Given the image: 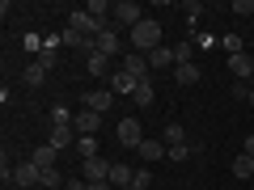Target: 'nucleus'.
<instances>
[{"label": "nucleus", "instance_id": "f257e3e1", "mask_svg": "<svg viewBox=\"0 0 254 190\" xmlns=\"http://www.w3.org/2000/svg\"><path fill=\"white\" fill-rule=\"evenodd\" d=\"M131 47H136L140 55H153L157 47H161V21H153V17H144L136 30H131Z\"/></svg>", "mask_w": 254, "mask_h": 190}, {"label": "nucleus", "instance_id": "f03ea898", "mask_svg": "<svg viewBox=\"0 0 254 190\" xmlns=\"http://www.w3.org/2000/svg\"><path fill=\"white\" fill-rule=\"evenodd\" d=\"M110 17H115V30L123 26L127 34H131V30H136L140 21H144V9H140L136 0H119V4H110Z\"/></svg>", "mask_w": 254, "mask_h": 190}, {"label": "nucleus", "instance_id": "7ed1b4c3", "mask_svg": "<svg viewBox=\"0 0 254 190\" xmlns=\"http://www.w3.org/2000/svg\"><path fill=\"white\" fill-rule=\"evenodd\" d=\"M115 140H119L123 148H131V152H140V144H144V127H140V118H136V114H127L123 123L115 127Z\"/></svg>", "mask_w": 254, "mask_h": 190}, {"label": "nucleus", "instance_id": "20e7f679", "mask_svg": "<svg viewBox=\"0 0 254 190\" xmlns=\"http://www.w3.org/2000/svg\"><path fill=\"white\" fill-rule=\"evenodd\" d=\"M93 51H98V55H106V59H110V55H123V38H119V30H115V26H110V30H102V34L93 38Z\"/></svg>", "mask_w": 254, "mask_h": 190}, {"label": "nucleus", "instance_id": "39448f33", "mask_svg": "<svg viewBox=\"0 0 254 190\" xmlns=\"http://www.w3.org/2000/svg\"><path fill=\"white\" fill-rule=\"evenodd\" d=\"M68 30H76L81 38H98V34H102V26H98V21H93L85 9H76L72 17H68Z\"/></svg>", "mask_w": 254, "mask_h": 190}, {"label": "nucleus", "instance_id": "423d86ee", "mask_svg": "<svg viewBox=\"0 0 254 190\" xmlns=\"http://www.w3.org/2000/svg\"><path fill=\"white\" fill-rule=\"evenodd\" d=\"M85 110L110 114V110H115V93H110V89H89V93H85Z\"/></svg>", "mask_w": 254, "mask_h": 190}, {"label": "nucleus", "instance_id": "0eeeda50", "mask_svg": "<svg viewBox=\"0 0 254 190\" xmlns=\"http://www.w3.org/2000/svg\"><path fill=\"white\" fill-rule=\"evenodd\" d=\"M136 76L131 72H123V68H119V72H110V93H115V97H131V93H136Z\"/></svg>", "mask_w": 254, "mask_h": 190}, {"label": "nucleus", "instance_id": "6e6552de", "mask_svg": "<svg viewBox=\"0 0 254 190\" xmlns=\"http://www.w3.org/2000/svg\"><path fill=\"white\" fill-rule=\"evenodd\" d=\"M81 178H85V182H106V178H110V161H102V156L81 161Z\"/></svg>", "mask_w": 254, "mask_h": 190}, {"label": "nucleus", "instance_id": "1a4fd4ad", "mask_svg": "<svg viewBox=\"0 0 254 190\" xmlns=\"http://www.w3.org/2000/svg\"><path fill=\"white\" fill-rule=\"evenodd\" d=\"M229 72H233L237 81H250V76H254V55H250V51L229 55Z\"/></svg>", "mask_w": 254, "mask_h": 190}, {"label": "nucleus", "instance_id": "9d476101", "mask_svg": "<svg viewBox=\"0 0 254 190\" xmlns=\"http://www.w3.org/2000/svg\"><path fill=\"white\" fill-rule=\"evenodd\" d=\"M72 127H76V136H98L102 114H98V110H81V114L72 118Z\"/></svg>", "mask_w": 254, "mask_h": 190}, {"label": "nucleus", "instance_id": "9b49d317", "mask_svg": "<svg viewBox=\"0 0 254 190\" xmlns=\"http://www.w3.org/2000/svg\"><path fill=\"white\" fill-rule=\"evenodd\" d=\"M123 72H131L136 81H148V55H140V51H127V55H123Z\"/></svg>", "mask_w": 254, "mask_h": 190}, {"label": "nucleus", "instance_id": "f8f14e48", "mask_svg": "<svg viewBox=\"0 0 254 190\" xmlns=\"http://www.w3.org/2000/svg\"><path fill=\"white\" fill-rule=\"evenodd\" d=\"M38 178H43V169H38L34 161H21V165H13V182H17V186H38Z\"/></svg>", "mask_w": 254, "mask_h": 190}, {"label": "nucleus", "instance_id": "ddd939ff", "mask_svg": "<svg viewBox=\"0 0 254 190\" xmlns=\"http://www.w3.org/2000/svg\"><path fill=\"white\" fill-rule=\"evenodd\" d=\"M174 81H178L182 89H187V85L203 81V68H199V63H178V68H174Z\"/></svg>", "mask_w": 254, "mask_h": 190}, {"label": "nucleus", "instance_id": "4468645a", "mask_svg": "<svg viewBox=\"0 0 254 190\" xmlns=\"http://www.w3.org/2000/svg\"><path fill=\"white\" fill-rule=\"evenodd\" d=\"M60 38H43V51H38V63H43V68H47V72H51V68H55V59H60Z\"/></svg>", "mask_w": 254, "mask_h": 190}, {"label": "nucleus", "instance_id": "2eb2a0df", "mask_svg": "<svg viewBox=\"0 0 254 190\" xmlns=\"http://www.w3.org/2000/svg\"><path fill=\"white\" fill-rule=\"evenodd\" d=\"M47 144L60 152V148H68V144H76V127H51V140Z\"/></svg>", "mask_w": 254, "mask_h": 190}, {"label": "nucleus", "instance_id": "dca6fc26", "mask_svg": "<svg viewBox=\"0 0 254 190\" xmlns=\"http://www.w3.org/2000/svg\"><path fill=\"white\" fill-rule=\"evenodd\" d=\"M140 156H144V165H148V161L170 156V148H165V140H144V144H140Z\"/></svg>", "mask_w": 254, "mask_h": 190}, {"label": "nucleus", "instance_id": "f3484780", "mask_svg": "<svg viewBox=\"0 0 254 190\" xmlns=\"http://www.w3.org/2000/svg\"><path fill=\"white\" fill-rule=\"evenodd\" d=\"M131 101H136L140 110H148V106H153V101H157V89H153V81H140V85H136V93H131Z\"/></svg>", "mask_w": 254, "mask_h": 190}, {"label": "nucleus", "instance_id": "a211bd4d", "mask_svg": "<svg viewBox=\"0 0 254 190\" xmlns=\"http://www.w3.org/2000/svg\"><path fill=\"white\" fill-rule=\"evenodd\" d=\"M190 43H195V51H216L220 38L212 34V30H190Z\"/></svg>", "mask_w": 254, "mask_h": 190}, {"label": "nucleus", "instance_id": "6ab92c4d", "mask_svg": "<svg viewBox=\"0 0 254 190\" xmlns=\"http://www.w3.org/2000/svg\"><path fill=\"white\" fill-rule=\"evenodd\" d=\"M131 178H136V169H127V165H110V186L115 190H123V186H131Z\"/></svg>", "mask_w": 254, "mask_h": 190}, {"label": "nucleus", "instance_id": "aec40b11", "mask_svg": "<svg viewBox=\"0 0 254 190\" xmlns=\"http://www.w3.org/2000/svg\"><path fill=\"white\" fill-rule=\"evenodd\" d=\"M47 118H51V127H72V118H76V114L64 106V101H55V106L47 110Z\"/></svg>", "mask_w": 254, "mask_h": 190}, {"label": "nucleus", "instance_id": "412c9836", "mask_svg": "<svg viewBox=\"0 0 254 190\" xmlns=\"http://www.w3.org/2000/svg\"><path fill=\"white\" fill-rule=\"evenodd\" d=\"M178 13L187 17V26L195 30V26H199V17H203V4H199V0H182V4H178Z\"/></svg>", "mask_w": 254, "mask_h": 190}, {"label": "nucleus", "instance_id": "4be33fe9", "mask_svg": "<svg viewBox=\"0 0 254 190\" xmlns=\"http://www.w3.org/2000/svg\"><path fill=\"white\" fill-rule=\"evenodd\" d=\"M30 161H34L38 169H55V148H51V144H43V148H34V152H30Z\"/></svg>", "mask_w": 254, "mask_h": 190}, {"label": "nucleus", "instance_id": "5701e85b", "mask_svg": "<svg viewBox=\"0 0 254 190\" xmlns=\"http://www.w3.org/2000/svg\"><path fill=\"white\" fill-rule=\"evenodd\" d=\"M233 178H242V182H250L254 178V156H233Z\"/></svg>", "mask_w": 254, "mask_h": 190}, {"label": "nucleus", "instance_id": "b1692460", "mask_svg": "<svg viewBox=\"0 0 254 190\" xmlns=\"http://www.w3.org/2000/svg\"><path fill=\"white\" fill-rule=\"evenodd\" d=\"M178 63H195V43H190V38H182V43L174 47V68H178Z\"/></svg>", "mask_w": 254, "mask_h": 190}, {"label": "nucleus", "instance_id": "393cba45", "mask_svg": "<svg viewBox=\"0 0 254 190\" xmlns=\"http://www.w3.org/2000/svg\"><path fill=\"white\" fill-rule=\"evenodd\" d=\"M165 148H178V144H187V131H182V127L178 123H165Z\"/></svg>", "mask_w": 254, "mask_h": 190}, {"label": "nucleus", "instance_id": "a878e982", "mask_svg": "<svg viewBox=\"0 0 254 190\" xmlns=\"http://www.w3.org/2000/svg\"><path fill=\"white\" fill-rule=\"evenodd\" d=\"M170 63H174V47H157L148 55V68H170Z\"/></svg>", "mask_w": 254, "mask_h": 190}, {"label": "nucleus", "instance_id": "bb28decb", "mask_svg": "<svg viewBox=\"0 0 254 190\" xmlns=\"http://www.w3.org/2000/svg\"><path fill=\"white\" fill-rule=\"evenodd\" d=\"M85 68H89V76H106V72H110V59H106V55H98V51H93L89 59H85Z\"/></svg>", "mask_w": 254, "mask_h": 190}, {"label": "nucleus", "instance_id": "cd10ccee", "mask_svg": "<svg viewBox=\"0 0 254 190\" xmlns=\"http://www.w3.org/2000/svg\"><path fill=\"white\" fill-rule=\"evenodd\" d=\"M76 152H81V161H93V156H98V140L93 136H76Z\"/></svg>", "mask_w": 254, "mask_h": 190}, {"label": "nucleus", "instance_id": "c85d7f7f", "mask_svg": "<svg viewBox=\"0 0 254 190\" xmlns=\"http://www.w3.org/2000/svg\"><path fill=\"white\" fill-rule=\"evenodd\" d=\"M47 81V68H43V63H30V68H26V85H30V89H38V85H43Z\"/></svg>", "mask_w": 254, "mask_h": 190}, {"label": "nucleus", "instance_id": "c756f323", "mask_svg": "<svg viewBox=\"0 0 254 190\" xmlns=\"http://www.w3.org/2000/svg\"><path fill=\"white\" fill-rule=\"evenodd\" d=\"M220 51H229V55H242V51H246L242 34H220Z\"/></svg>", "mask_w": 254, "mask_h": 190}, {"label": "nucleus", "instance_id": "7c9ffc66", "mask_svg": "<svg viewBox=\"0 0 254 190\" xmlns=\"http://www.w3.org/2000/svg\"><path fill=\"white\" fill-rule=\"evenodd\" d=\"M38 186H43V190H55V186H68V182H64V173H60V169H43Z\"/></svg>", "mask_w": 254, "mask_h": 190}, {"label": "nucleus", "instance_id": "2f4dec72", "mask_svg": "<svg viewBox=\"0 0 254 190\" xmlns=\"http://www.w3.org/2000/svg\"><path fill=\"white\" fill-rule=\"evenodd\" d=\"M229 13H237V17H254V0H233Z\"/></svg>", "mask_w": 254, "mask_h": 190}, {"label": "nucleus", "instance_id": "473e14b6", "mask_svg": "<svg viewBox=\"0 0 254 190\" xmlns=\"http://www.w3.org/2000/svg\"><path fill=\"white\" fill-rule=\"evenodd\" d=\"M187 156H195V144H178V148H170V161H174V165L187 161Z\"/></svg>", "mask_w": 254, "mask_h": 190}, {"label": "nucleus", "instance_id": "72a5a7b5", "mask_svg": "<svg viewBox=\"0 0 254 190\" xmlns=\"http://www.w3.org/2000/svg\"><path fill=\"white\" fill-rule=\"evenodd\" d=\"M229 93H233L237 101H250V85H246V81H233V85H229Z\"/></svg>", "mask_w": 254, "mask_h": 190}, {"label": "nucleus", "instance_id": "f704fd0d", "mask_svg": "<svg viewBox=\"0 0 254 190\" xmlns=\"http://www.w3.org/2000/svg\"><path fill=\"white\" fill-rule=\"evenodd\" d=\"M148 182H153V173H148V169H136V178H131V186H136V190H148Z\"/></svg>", "mask_w": 254, "mask_h": 190}, {"label": "nucleus", "instance_id": "c9c22d12", "mask_svg": "<svg viewBox=\"0 0 254 190\" xmlns=\"http://www.w3.org/2000/svg\"><path fill=\"white\" fill-rule=\"evenodd\" d=\"M26 51H34V55L43 51V43H38V34H26Z\"/></svg>", "mask_w": 254, "mask_h": 190}, {"label": "nucleus", "instance_id": "e433bc0d", "mask_svg": "<svg viewBox=\"0 0 254 190\" xmlns=\"http://www.w3.org/2000/svg\"><path fill=\"white\" fill-rule=\"evenodd\" d=\"M242 152H246V156H254V136H246V144H242Z\"/></svg>", "mask_w": 254, "mask_h": 190}, {"label": "nucleus", "instance_id": "4c0bfd02", "mask_svg": "<svg viewBox=\"0 0 254 190\" xmlns=\"http://www.w3.org/2000/svg\"><path fill=\"white\" fill-rule=\"evenodd\" d=\"M89 190H115L110 182H89Z\"/></svg>", "mask_w": 254, "mask_h": 190}, {"label": "nucleus", "instance_id": "58836bf2", "mask_svg": "<svg viewBox=\"0 0 254 190\" xmlns=\"http://www.w3.org/2000/svg\"><path fill=\"white\" fill-rule=\"evenodd\" d=\"M250 106H254V85H250Z\"/></svg>", "mask_w": 254, "mask_h": 190}, {"label": "nucleus", "instance_id": "ea45409f", "mask_svg": "<svg viewBox=\"0 0 254 190\" xmlns=\"http://www.w3.org/2000/svg\"><path fill=\"white\" fill-rule=\"evenodd\" d=\"M123 190H136V186H123Z\"/></svg>", "mask_w": 254, "mask_h": 190}]
</instances>
